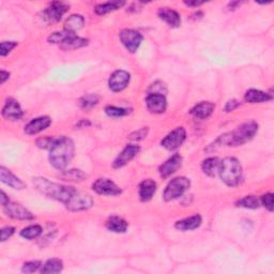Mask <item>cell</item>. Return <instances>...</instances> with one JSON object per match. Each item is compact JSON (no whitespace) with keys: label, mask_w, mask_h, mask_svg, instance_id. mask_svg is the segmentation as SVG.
<instances>
[{"label":"cell","mask_w":274,"mask_h":274,"mask_svg":"<svg viewBox=\"0 0 274 274\" xmlns=\"http://www.w3.org/2000/svg\"><path fill=\"white\" fill-rule=\"evenodd\" d=\"M74 143L71 138L62 136L56 138L50 149V162L58 170H63L71 162L74 155Z\"/></svg>","instance_id":"1"},{"label":"cell","mask_w":274,"mask_h":274,"mask_svg":"<svg viewBox=\"0 0 274 274\" xmlns=\"http://www.w3.org/2000/svg\"><path fill=\"white\" fill-rule=\"evenodd\" d=\"M34 185L43 195L50 197L52 200L60 201L64 205L70 201V198L73 196L75 191H76V189H74L73 186L55 183V182H52L46 178H43V177L34 178Z\"/></svg>","instance_id":"2"},{"label":"cell","mask_w":274,"mask_h":274,"mask_svg":"<svg viewBox=\"0 0 274 274\" xmlns=\"http://www.w3.org/2000/svg\"><path fill=\"white\" fill-rule=\"evenodd\" d=\"M219 174L225 184L237 186L242 179V166L237 159L225 158L219 162Z\"/></svg>","instance_id":"3"},{"label":"cell","mask_w":274,"mask_h":274,"mask_svg":"<svg viewBox=\"0 0 274 274\" xmlns=\"http://www.w3.org/2000/svg\"><path fill=\"white\" fill-rule=\"evenodd\" d=\"M258 132V125L255 121H248L244 122L243 125L238 127L236 130L232 133H228L229 143L228 146L237 147L244 145L256 135V133Z\"/></svg>","instance_id":"4"},{"label":"cell","mask_w":274,"mask_h":274,"mask_svg":"<svg viewBox=\"0 0 274 274\" xmlns=\"http://www.w3.org/2000/svg\"><path fill=\"white\" fill-rule=\"evenodd\" d=\"M190 185L191 182L185 177H177V178L171 180L167 186H166L163 194L164 201H171L181 197L190 189Z\"/></svg>","instance_id":"5"},{"label":"cell","mask_w":274,"mask_h":274,"mask_svg":"<svg viewBox=\"0 0 274 274\" xmlns=\"http://www.w3.org/2000/svg\"><path fill=\"white\" fill-rule=\"evenodd\" d=\"M64 206H66L68 210L73 212L87 210V209L93 206V198L88 193L76 190Z\"/></svg>","instance_id":"6"},{"label":"cell","mask_w":274,"mask_h":274,"mask_svg":"<svg viewBox=\"0 0 274 274\" xmlns=\"http://www.w3.org/2000/svg\"><path fill=\"white\" fill-rule=\"evenodd\" d=\"M186 138V132L184 128H177L174 131H171L167 136L163 138V141L161 142L162 147L165 149L173 151V150L178 149L182 146V144L184 143Z\"/></svg>","instance_id":"7"},{"label":"cell","mask_w":274,"mask_h":274,"mask_svg":"<svg viewBox=\"0 0 274 274\" xmlns=\"http://www.w3.org/2000/svg\"><path fill=\"white\" fill-rule=\"evenodd\" d=\"M122 44L131 53H135L143 42V36L133 29H123L119 35Z\"/></svg>","instance_id":"8"},{"label":"cell","mask_w":274,"mask_h":274,"mask_svg":"<svg viewBox=\"0 0 274 274\" xmlns=\"http://www.w3.org/2000/svg\"><path fill=\"white\" fill-rule=\"evenodd\" d=\"M92 190L100 195L117 196L121 194V189L114 181L106 178H100L92 184Z\"/></svg>","instance_id":"9"},{"label":"cell","mask_w":274,"mask_h":274,"mask_svg":"<svg viewBox=\"0 0 274 274\" xmlns=\"http://www.w3.org/2000/svg\"><path fill=\"white\" fill-rule=\"evenodd\" d=\"M68 10H69L68 4L55 1L51 3L50 7L43 11V19L47 21V23H57V21L61 19L63 14L66 13Z\"/></svg>","instance_id":"10"},{"label":"cell","mask_w":274,"mask_h":274,"mask_svg":"<svg viewBox=\"0 0 274 274\" xmlns=\"http://www.w3.org/2000/svg\"><path fill=\"white\" fill-rule=\"evenodd\" d=\"M131 75L125 70H118L110 75L109 80L110 89L114 92H120L123 89L128 87V83H130Z\"/></svg>","instance_id":"11"},{"label":"cell","mask_w":274,"mask_h":274,"mask_svg":"<svg viewBox=\"0 0 274 274\" xmlns=\"http://www.w3.org/2000/svg\"><path fill=\"white\" fill-rule=\"evenodd\" d=\"M4 212L8 217L15 219H21V221H30L34 219L35 217L29 210H27L19 203L16 202H9L8 205L4 206Z\"/></svg>","instance_id":"12"},{"label":"cell","mask_w":274,"mask_h":274,"mask_svg":"<svg viewBox=\"0 0 274 274\" xmlns=\"http://www.w3.org/2000/svg\"><path fill=\"white\" fill-rule=\"evenodd\" d=\"M141 151V148L136 145H128V146L122 150L119 155L116 158V160L112 163V167L114 168H121L123 166H126L128 162L136 157L138 152Z\"/></svg>","instance_id":"13"},{"label":"cell","mask_w":274,"mask_h":274,"mask_svg":"<svg viewBox=\"0 0 274 274\" xmlns=\"http://www.w3.org/2000/svg\"><path fill=\"white\" fill-rule=\"evenodd\" d=\"M146 104L152 114H162L167 109V101L165 95L161 93H149L146 98Z\"/></svg>","instance_id":"14"},{"label":"cell","mask_w":274,"mask_h":274,"mask_svg":"<svg viewBox=\"0 0 274 274\" xmlns=\"http://www.w3.org/2000/svg\"><path fill=\"white\" fill-rule=\"evenodd\" d=\"M181 164H182L181 155L178 153L173 155V157L168 159L165 163H163L160 166V168H159L160 176L164 179L168 178V177L175 174L176 171L181 167Z\"/></svg>","instance_id":"15"},{"label":"cell","mask_w":274,"mask_h":274,"mask_svg":"<svg viewBox=\"0 0 274 274\" xmlns=\"http://www.w3.org/2000/svg\"><path fill=\"white\" fill-rule=\"evenodd\" d=\"M2 116L8 120H19L23 117V110L14 99H8L2 107Z\"/></svg>","instance_id":"16"},{"label":"cell","mask_w":274,"mask_h":274,"mask_svg":"<svg viewBox=\"0 0 274 274\" xmlns=\"http://www.w3.org/2000/svg\"><path fill=\"white\" fill-rule=\"evenodd\" d=\"M52 125V119L47 116H43L32 119L29 123H27L25 127V133L28 135H35V134L40 133Z\"/></svg>","instance_id":"17"},{"label":"cell","mask_w":274,"mask_h":274,"mask_svg":"<svg viewBox=\"0 0 274 274\" xmlns=\"http://www.w3.org/2000/svg\"><path fill=\"white\" fill-rule=\"evenodd\" d=\"M0 178H1V181L3 183L11 186L12 189L24 190L26 187V184L18 178V177H16L14 174H12V171L3 167V166L0 167Z\"/></svg>","instance_id":"18"},{"label":"cell","mask_w":274,"mask_h":274,"mask_svg":"<svg viewBox=\"0 0 274 274\" xmlns=\"http://www.w3.org/2000/svg\"><path fill=\"white\" fill-rule=\"evenodd\" d=\"M158 15L161 19L164 20L170 27H174V28H177L181 24L180 15L175 10H171L169 8H161L159 10Z\"/></svg>","instance_id":"19"},{"label":"cell","mask_w":274,"mask_h":274,"mask_svg":"<svg viewBox=\"0 0 274 274\" xmlns=\"http://www.w3.org/2000/svg\"><path fill=\"white\" fill-rule=\"evenodd\" d=\"M202 223V219L200 214H195V216L186 218L183 219H180V221L177 222L175 224V227L181 230V232H187V230H194L198 228Z\"/></svg>","instance_id":"20"},{"label":"cell","mask_w":274,"mask_h":274,"mask_svg":"<svg viewBox=\"0 0 274 274\" xmlns=\"http://www.w3.org/2000/svg\"><path fill=\"white\" fill-rule=\"evenodd\" d=\"M157 192V183L151 179L144 180L139 184V197L142 201H149Z\"/></svg>","instance_id":"21"},{"label":"cell","mask_w":274,"mask_h":274,"mask_svg":"<svg viewBox=\"0 0 274 274\" xmlns=\"http://www.w3.org/2000/svg\"><path fill=\"white\" fill-rule=\"evenodd\" d=\"M214 109H216V105L211 103V102H201V103L193 107L190 112L196 118H200V119H206V118L212 115Z\"/></svg>","instance_id":"22"},{"label":"cell","mask_w":274,"mask_h":274,"mask_svg":"<svg viewBox=\"0 0 274 274\" xmlns=\"http://www.w3.org/2000/svg\"><path fill=\"white\" fill-rule=\"evenodd\" d=\"M245 101L249 103H261V102H268L273 99L272 94H269L264 91L256 90V89H250L246 91L244 95Z\"/></svg>","instance_id":"23"},{"label":"cell","mask_w":274,"mask_h":274,"mask_svg":"<svg viewBox=\"0 0 274 274\" xmlns=\"http://www.w3.org/2000/svg\"><path fill=\"white\" fill-rule=\"evenodd\" d=\"M84 25H85V18L82 15L72 14L71 16H69L66 21H64V30L75 34L76 31L82 29Z\"/></svg>","instance_id":"24"},{"label":"cell","mask_w":274,"mask_h":274,"mask_svg":"<svg viewBox=\"0 0 274 274\" xmlns=\"http://www.w3.org/2000/svg\"><path fill=\"white\" fill-rule=\"evenodd\" d=\"M88 40L84 39V37H76L75 35L71 36L70 37L60 44V47L64 51H71V50H77V48H82L88 45Z\"/></svg>","instance_id":"25"},{"label":"cell","mask_w":274,"mask_h":274,"mask_svg":"<svg viewBox=\"0 0 274 274\" xmlns=\"http://www.w3.org/2000/svg\"><path fill=\"white\" fill-rule=\"evenodd\" d=\"M106 227L109 230L116 234L126 233L128 227L127 221L119 217H110L106 222Z\"/></svg>","instance_id":"26"},{"label":"cell","mask_w":274,"mask_h":274,"mask_svg":"<svg viewBox=\"0 0 274 274\" xmlns=\"http://www.w3.org/2000/svg\"><path fill=\"white\" fill-rule=\"evenodd\" d=\"M125 4H126L125 1H119V0H117V1H109L105 3H100L94 8V12L98 15H104L110 12H112V11H116L118 9L122 8Z\"/></svg>","instance_id":"27"},{"label":"cell","mask_w":274,"mask_h":274,"mask_svg":"<svg viewBox=\"0 0 274 274\" xmlns=\"http://www.w3.org/2000/svg\"><path fill=\"white\" fill-rule=\"evenodd\" d=\"M219 160L218 158H209L202 162L201 169L205 175L209 177H214L217 171H219Z\"/></svg>","instance_id":"28"},{"label":"cell","mask_w":274,"mask_h":274,"mask_svg":"<svg viewBox=\"0 0 274 274\" xmlns=\"http://www.w3.org/2000/svg\"><path fill=\"white\" fill-rule=\"evenodd\" d=\"M60 178L64 181H74V182H82L86 178V175L83 170L79 169H70V170H64L60 175Z\"/></svg>","instance_id":"29"},{"label":"cell","mask_w":274,"mask_h":274,"mask_svg":"<svg viewBox=\"0 0 274 274\" xmlns=\"http://www.w3.org/2000/svg\"><path fill=\"white\" fill-rule=\"evenodd\" d=\"M63 269V264L60 259L53 258L47 260L44 265L42 266V273H59Z\"/></svg>","instance_id":"30"},{"label":"cell","mask_w":274,"mask_h":274,"mask_svg":"<svg viewBox=\"0 0 274 274\" xmlns=\"http://www.w3.org/2000/svg\"><path fill=\"white\" fill-rule=\"evenodd\" d=\"M236 206L245 209H258L260 207V201L256 196L250 195L239 200L236 202Z\"/></svg>","instance_id":"31"},{"label":"cell","mask_w":274,"mask_h":274,"mask_svg":"<svg viewBox=\"0 0 274 274\" xmlns=\"http://www.w3.org/2000/svg\"><path fill=\"white\" fill-rule=\"evenodd\" d=\"M42 234V227L40 225H30V226L24 228L20 232V236L25 239L32 240L39 237Z\"/></svg>","instance_id":"32"},{"label":"cell","mask_w":274,"mask_h":274,"mask_svg":"<svg viewBox=\"0 0 274 274\" xmlns=\"http://www.w3.org/2000/svg\"><path fill=\"white\" fill-rule=\"evenodd\" d=\"M75 34H72V32L63 30V31H59V32H54L50 37H47V41L50 43H53V44H59L60 45L61 43H63L66 41L68 37H70L71 36H73Z\"/></svg>","instance_id":"33"},{"label":"cell","mask_w":274,"mask_h":274,"mask_svg":"<svg viewBox=\"0 0 274 274\" xmlns=\"http://www.w3.org/2000/svg\"><path fill=\"white\" fill-rule=\"evenodd\" d=\"M99 100H100V98L96 94H92V93L86 94L79 100V105L82 109H85V110L92 109L93 106H95L99 103Z\"/></svg>","instance_id":"34"},{"label":"cell","mask_w":274,"mask_h":274,"mask_svg":"<svg viewBox=\"0 0 274 274\" xmlns=\"http://www.w3.org/2000/svg\"><path fill=\"white\" fill-rule=\"evenodd\" d=\"M106 115H109L110 117H122L128 114V110L122 109V107H116V106H107L105 109Z\"/></svg>","instance_id":"35"},{"label":"cell","mask_w":274,"mask_h":274,"mask_svg":"<svg viewBox=\"0 0 274 274\" xmlns=\"http://www.w3.org/2000/svg\"><path fill=\"white\" fill-rule=\"evenodd\" d=\"M55 141H56L55 137H50V136L41 137L37 141V146L41 149H51Z\"/></svg>","instance_id":"36"},{"label":"cell","mask_w":274,"mask_h":274,"mask_svg":"<svg viewBox=\"0 0 274 274\" xmlns=\"http://www.w3.org/2000/svg\"><path fill=\"white\" fill-rule=\"evenodd\" d=\"M41 262L40 261H28V262H25L23 268H21V271L25 272V273H32V272H36L37 270H39V268L41 267Z\"/></svg>","instance_id":"37"},{"label":"cell","mask_w":274,"mask_h":274,"mask_svg":"<svg viewBox=\"0 0 274 274\" xmlns=\"http://www.w3.org/2000/svg\"><path fill=\"white\" fill-rule=\"evenodd\" d=\"M16 46H18V43L16 42H1V44H0V55L2 57L7 56Z\"/></svg>","instance_id":"38"},{"label":"cell","mask_w":274,"mask_h":274,"mask_svg":"<svg viewBox=\"0 0 274 274\" xmlns=\"http://www.w3.org/2000/svg\"><path fill=\"white\" fill-rule=\"evenodd\" d=\"M148 128H139L138 131H135V132H133L130 136H128V138L131 139V141H142V139H144L145 137L147 136V134H148Z\"/></svg>","instance_id":"39"},{"label":"cell","mask_w":274,"mask_h":274,"mask_svg":"<svg viewBox=\"0 0 274 274\" xmlns=\"http://www.w3.org/2000/svg\"><path fill=\"white\" fill-rule=\"evenodd\" d=\"M260 202H262V205H264L270 212L273 211V194L272 193H268V194L262 196Z\"/></svg>","instance_id":"40"},{"label":"cell","mask_w":274,"mask_h":274,"mask_svg":"<svg viewBox=\"0 0 274 274\" xmlns=\"http://www.w3.org/2000/svg\"><path fill=\"white\" fill-rule=\"evenodd\" d=\"M15 232V229L14 227H4L1 229V241L2 242H4V241H7L9 238H11L13 236Z\"/></svg>","instance_id":"41"},{"label":"cell","mask_w":274,"mask_h":274,"mask_svg":"<svg viewBox=\"0 0 274 274\" xmlns=\"http://www.w3.org/2000/svg\"><path fill=\"white\" fill-rule=\"evenodd\" d=\"M240 106V103L237 100H232V101H228L226 103V106H225V110L226 111H233L235 110L237 107Z\"/></svg>","instance_id":"42"},{"label":"cell","mask_w":274,"mask_h":274,"mask_svg":"<svg viewBox=\"0 0 274 274\" xmlns=\"http://www.w3.org/2000/svg\"><path fill=\"white\" fill-rule=\"evenodd\" d=\"M0 202H1V205L4 207L5 205H8V203L10 202L9 201V197L7 196V194H5L4 192H1V197H0Z\"/></svg>","instance_id":"43"},{"label":"cell","mask_w":274,"mask_h":274,"mask_svg":"<svg viewBox=\"0 0 274 274\" xmlns=\"http://www.w3.org/2000/svg\"><path fill=\"white\" fill-rule=\"evenodd\" d=\"M189 7H198V5H201L203 2L202 1H185L184 2Z\"/></svg>","instance_id":"44"},{"label":"cell","mask_w":274,"mask_h":274,"mask_svg":"<svg viewBox=\"0 0 274 274\" xmlns=\"http://www.w3.org/2000/svg\"><path fill=\"white\" fill-rule=\"evenodd\" d=\"M10 77V73L9 72H5V71H1V84H4V82L7 79H9Z\"/></svg>","instance_id":"45"}]
</instances>
